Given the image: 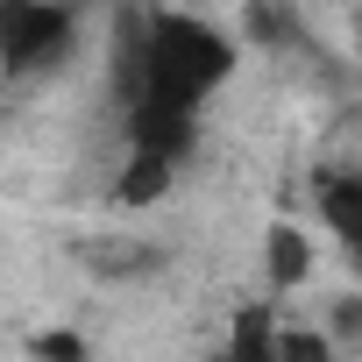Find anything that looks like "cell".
I'll list each match as a JSON object with an SVG mask.
<instances>
[{
  "label": "cell",
  "mask_w": 362,
  "mask_h": 362,
  "mask_svg": "<svg viewBox=\"0 0 362 362\" xmlns=\"http://www.w3.org/2000/svg\"><path fill=\"white\" fill-rule=\"evenodd\" d=\"M263 263H270V291H298L313 277V235L291 228V221H277L270 242H263Z\"/></svg>",
  "instance_id": "cell-5"
},
{
  "label": "cell",
  "mask_w": 362,
  "mask_h": 362,
  "mask_svg": "<svg viewBox=\"0 0 362 362\" xmlns=\"http://www.w3.org/2000/svg\"><path fill=\"white\" fill-rule=\"evenodd\" d=\"M170 177H177L170 156H156V149H128V163H121V177H114V199H121V206H156V199L170 192Z\"/></svg>",
  "instance_id": "cell-6"
},
{
  "label": "cell",
  "mask_w": 362,
  "mask_h": 362,
  "mask_svg": "<svg viewBox=\"0 0 362 362\" xmlns=\"http://www.w3.org/2000/svg\"><path fill=\"white\" fill-rule=\"evenodd\" d=\"M192 128H199V114H163V107H128V149H156V156H170V163H185L192 156Z\"/></svg>",
  "instance_id": "cell-3"
},
{
  "label": "cell",
  "mask_w": 362,
  "mask_h": 362,
  "mask_svg": "<svg viewBox=\"0 0 362 362\" xmlns=\"http://www.w3.org/2000/svg\"><path fill=\"white\" fill-rule=\"evenodd\" d=\"M78 43V15L64 0H0V78L57 71Z\"/></svg>",
  "instance_id": "cell-2"
},
{
  "label": "cell",
  "mask_w": 362,
  "mask_h": 362,
  "mask_svg": "<svg viewBox=\"0 0 362 362\" xmlns=\"http://www.w3.org/2000/svg\"><path fill=\"white\" fill-rule=\"evenodd\" d=\"M334 334L341 341H362V305L355 298H334Z\"/></svg>",
  "instance_id": "cell-12"
},
{
  "label": "cell",
  "mask_w": 362,
  "mask_h": 362,
  "mask_svg": "<svg viewBox=\"0 0 362 362\" xmlns=\"http://www.w3.org/2000/svg\"><path fill=\"white\" fill-rule=\"evenodd\" d=\"M114 249H128V242H114ZM86 263H93L100 277H149V270H163V249H156V242H135V256H107V249L93 242Z\"/></svg>",
  "instance_id": "cell-9"
},
{
  "label": "cell",
  "mask_w": 362,
  "mask_h": 362,
  "mask_svg": "<svg viewBox=\"0 0 362 362\" xmlns=\"http://www.w3.org/2000/svg\"><path fill=\"white\" fill-rule=\"evenodd\" d=\"M334 341L327 334H270V362H327Z\"/></svg>",
  "instance_id": "cell-10"
},
{
  "label": "cell",
  "mask_w": 362,
  "mask_h": 362,
  "mask_svg": "<svg viewBox=\"0 0 362 362\" xmlns=\"http://www.w3.org/2000/svg\"><path fill=\"white\" fill-rule=\"evenodd\" d=\"M64 8H71V15H86V8H100V0H64Z\"/></svg>",
  "instance_id": "cell-13"
},
{
  "label": "cell",
  "mask_w": 362,
  "mask_h": 362,
  "mask_svg": "<svg viewBox=\"0 0 362 362\" xmlns=\"http://www.w3.org/2000/svg\"><path fill=\"white\" fill-rule=\"evenodd\" d=\"M29 348L50 355V362H86V334H36Z\"/></svg>",
  "instance_id": "cell-11"
},
{
  "label": "cell",
  "mask_w": 362,
  "mask_h": 362,
  "mask_svg": "<svg viewBox=\"0 0 362 362\" xmlns=\"http://www.w3.org/2000/svg\"><path fill=\"white\" fill-rule=\"evenodd\" d=\"M235 78V43L192 15H142V43H135V93L121 107H163V114H199L221 86Z\"/></svg>",
  "instance_id": "cell-1"
},
{
  "label": "cell",
  "mask_w": 362,
  "mask_h": 362,
  "mask_svg": "<svg viewBox=\"0 0 362 362\" xmlns=\"http://www.w3.org/2000/svg\"><path fill=\"white\" fill-rule=\"evenodd\" d=\"M320 214H327V228L348 249H362V177L355 170H327L320 177Z\"/></svg>",
  "instance_id": "cell-7"
},
{
  "label": "cell",
  "mask_w": 362,
  "mask_h": 362,
  "mask_svg": "<svg viewBox=\"0 0 362 362\" xmlns=\"http://www.w3.org/2000/svg\"><path fill=\"white\" fill-rule=\"evenodd\" d=\"M242 36H249L256 50L284 57V50H298V43H305V22H298L291 0H242Z\"/></svg>",
  "instance_id": "cell-4"
},
{
  "label": "cell",
  "mask_w": 362,
  "mask_h": 362,
  "mask_svg": "<svg viewBox=\"0 0 362 362\" xmlns=\"http://www.w3.org/2000/svg\"><path fill=\"white\" fill-rule=\"evenodd\" d=\"M228 355H235V362H270V305H242V313H235Z\"/></svg>",
  "instance_id": "cell-8"
}]
</instances>
